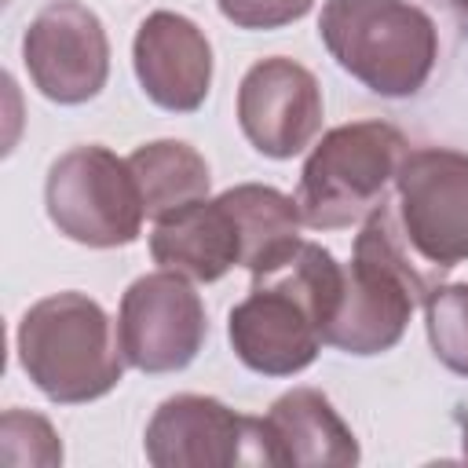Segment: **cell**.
Returning a JSON list of instances; mask_svg holds the SVG:
<instances>
[{
	"label": "cell",
	"mask_w": 468,
	"mask_h": 468,
	"mask_svg": "<svg viewBox=\"0 0 468 468\" xmlns=\"http://www.w3.org/2000/svg\"><path fill=\"white\" fill-rule=\"evenodd\" d=\"M340 289L344 267L314 241H300L282 267L252 274L249 296L227 322L230 347L241 366L263 377H292L307 369L325 344Z\"/></svg>",
	"instance_id": "6da1fadb"
},
{
	"label": "cell",
	"mask_w": 468,
	"mask_h": 468,
	"mask_svg": "<svg viewBox=\"0 0 468 468\" xmlns=\"http://www.w3.org/2000/svg\"><path fill=\"white\" fill-rule=\"evenodd\" d=\"M431 271L406 241L388 205H377L355 238L351 263L344 267V289L336 314L325 329V344L347 355H380L395 347L410 325L417 303L428 300Z\"/></svg>",
	"instance_id": "7a4b0ae2"
},
{
	"label": "cell",
	"mask_w": 468,
	"mask_h": 468,
	"mask_svg": "<svg viewBox=\"0 0 468 468\" xmlns=\"http://www.w3.org/2000/svg\"><path fill=\"white\" fill-rule=\"evenodd\" d=\"M18 362L51 402H91L121 384L124 355L106 311L84 292L37 300L18 322Z\"/></svg>",
	"instance_id": "3957f363"
},
{
	"label": "cell",
	"mask_w": 468,
	"mask_h": 468,
	"mask_svg": "<svg viewBox=\"0 0 468 468\" xmlns=\"http://www.w3.org/2000/svg\"><path fill=\"white\" fill-rule=\"evenodd\" d=\"M318 37L340 69L384 99L417 95L439 58L435 22L410 0H325Z\"/></svg>",
	"instance_id": "277c9868"
},
{
	"label": "cell",
	"mask_w": 468,
	"mask_h": 468,
	"mask_svg": "<svg viewBox=\"0 0 468 468\" xmlns=\"http://www.w3.org/2000/svg\"><path fill=\"white\" fill-rule=\"evenodd\" d=\"M406 150V135L388 121H351L325 132L300 172L292 197L300 219L314 230L362 223L384 205Z\"/></svg>",
	"instance_id": "5b68a950"
},
{
	"label": "cell",
	"mask_w": 468,
	"mask_h": 468,
	"mask_svg": "<svg viewBox=\"0 0 468 468\" xmlns=\"http://www.w3.org/2000/svg\"><path fill=\"white\" fill-rule=\"evenodd\" d=\"M44 205L58 234L91 249L132 245L143 230V194L128 157L106 146H73L51 161Z\"/></svg>",
	"instance_id": "8992f818"
},
{
	"label": "cell",
	"mask_w": 468,
	"mask_h": 468,
	"mask_svg": "<svg viewBox=\"0 0 468 468\" xmlns=\"http://www.w3.org/2000/svg\"><path fill=\"white\" fill-rule=\"evenodd\" d=\"M399 227L410 249L431 267L450 271L468 260V154L446 146L406 150L399 172Z\"/></svg>",
	"instance_id": "52a82bcc"
},
{
	"label": "cell",
	"mask_w": 468,
	"mask_h": 468,
	"mask_svg": "<svg viewBox=\"0 0 468 468\" xmlns=\"http://www.w3.org/2000/svg\"><path fill=\"white\" fill-rule=\"evenodd\" d=\"M208 336L205 303L179 271L135 278L121 296L117 344L128 366L143 373H176L194 362Z\"/></svg>",
	"instance_id": "ba28073f"
},
{
	"label": "cell",
	"mask_w": 468,
	"mask_h": 468,
	"mask_svg": "<svg viewBox=\"0 0 468 468\" xmlns=\"http://www.w3.org/2000/svg\"><path fill=\"white\" fill-rule=\"evenodd\" d=\"M22 58L44 99L77 106L102 91L110 73V40L88 4L55 0L29 22Z\"/></svg>",
	"instance_id": "9c48e42d"
},
{
	"label": "cell",
	"mask_w": 468,
	"mask_h": 468,
	"mask_svg": "<svg viewBox=\"0 0 468 468\" xmlns=\"http://www.w3.org/2000/svg\"><path fill=\"white\" fill-rule=\"evenodd\" d=\"M146 461L157 468L260 464V420L208 395H172L146 424Z\"/></svg>",
	"instance_id": "30bf717a"
},
{
	"label": "cell",
	"mask_w": 468,
	"mask_h": 468,
	"mask_svg": "<svg viewBox=\"0 0 468 468\" xmlns=\"http://www.w3.org/2000/svg\"><path fill=\"white\" fill-rule=\"evenodd\" d=\"M238 124L263 157L285 161L300 154L322 128L314 73L282 55L260 58L238 84Z\"/></svg>",
	"instance_id": "8fae6325"
},
{
	"label": "cell",
	"mask_w": 468,
	"mask_h": 468,
	"mask_svg": "<svg viewBox=\"0 0 468 468\" xmlns=\"http://www.w3.org/2000/svg\"><path fill=\"white\" fill-rule=\"evenodd\" d=\"M132 62L143 91L172 113L197 110L212 84V44L208 37L176 11H154L143 18Z\"/></svg>",
	"instance_id": "7c38bea8"
},
{
	"label": "cell",
	"mask_w": 468,
	"mask_h": 468,
	"mask_svg": "<svg viewBox=\"0 0 468 468\" xmlns=\"http://www.w3.org/2000/svg\"><path fill=\"white\" fill-rule=\"evenodd\" d=\"M260 420V464L274 468H347L358 461L355 431L314 388H292Z\"/></svg>",
	"instance_id": "4fadbf2b"
},
{
	"label": "cell",
	"mask_w": 468,
	"mask_h": 468,
	"mask_svg": "<svg viewBox=\"0 0 468 468\" xmlns=\"http://www.w3.org/2000/svg\"><path fill=\"white\" fill-rule=\"evenodd\" d=\"M150 252L161 267L179 271L194 282H216L245 260L241 219L227 194L201 197L154 219Z\"/></svg>",
	"instance_id": "5bb4252c"
},
{
	"label": "cell",
	"mask_w": 468,
	"mask_h": 468,
	"mask_svg": "<svg viewBox=\"0 0 468 468\" xmlns=\"http://www.w3.org/2000/svg\"><path fill=\"white\" fill-rule=\"evenodd\" d=\"M241 219V234H245V260L241 267H249L252 274H267L274 267H282L296 249H300V208L292 197H285L274 186L263 183H241L223 190Z\"/></svg>",
	"instance_id": "9a60e30c"
},
{
	"label": "cell",
	"mask_w": 468,
	"mask_h": 468,
	"mask_svg": "<svg viewBox=\"0 0 468 468\" xmlns=\"http://www.w3.org/2000/svg\"><path fill=\"white\" fill-rule=\"evenodd\" d=\"M128 165L135 172L143 208L154 219L208 197V165L190 143H179V139L146 143L128 154Z\"/></svg>",
	"instance_id": "2e32d148"
},
{
	"label": "cell",
	"mask_w": 468,
	"mask_h": 468,
	"mask_svg": "<svg viewBox=\"0 0 468 468\" xmlns=\"http://www.w3.org/2000/svg\"><path fill=\"white\" fill-rule=\"evenodd\" d=\"M424 318L435 358L446 369L468 377V282L435 285L424 300Z\"/></svg>",
	"instance_id": "e0dca14e"
},
{
	"label": "cell",
	"mask_w": 468,
	"mask_h": 468,
	"mask_svg": "<svg viewBox=\"0 0 468 468\" xmlns=\"http://www.w3.org/2000/svg\"><path fill=\"white\" fill-rule=\"evenodd\" d=\"M0 464L4 468H51L62 464V442L55 428L29 410H7L0 420Z\"/></svg>",
	"instance_id": "ac0fdd59"
},
{
	"label": "cell",
	"mask_w": 468,
	"mask_h": 468,
	"mask_svg": "<svg viewBox=\"0 0 468 468\" xmlns=\"http://www.w3.org/2000/svg\"><path fill=\"white\" fill-rule=\"evenodd\" d=\"M314 0H216L227 22L238 29H278L311 11Z\"/></svg>",
	"instance_id": "d6986e66"
},
{
	"label": "cell",
	"mask_w": 468,
	"mask_h": 468,
	"mask_svg": "<svg viewBox=\"0 0 468 468\" xmlns=\"http://www.w3.org/2000/svg\"><path fill=\"white\" fill-rule=\"evenodd\" d=\"M461 446H464V461H468V420L461 424Z\"/></svg>",
	"instance_id": "ffe728a7"
},
{
	"label": "cell",
	"mask_w": 468,
	"mask_h": 468,
	"mask_svg": "<svg viewBox=\"0 0 468 468\" xmlns=\"http://www.w3.org/2000/svg\"><path fill=\"white\" fill-rule=\"evenodd\" d=\"M450 4H453V7L461 11V15H468V0H450Z\"/></svg>",
	"instance_id": "44dd1931"
}]
</instances>
